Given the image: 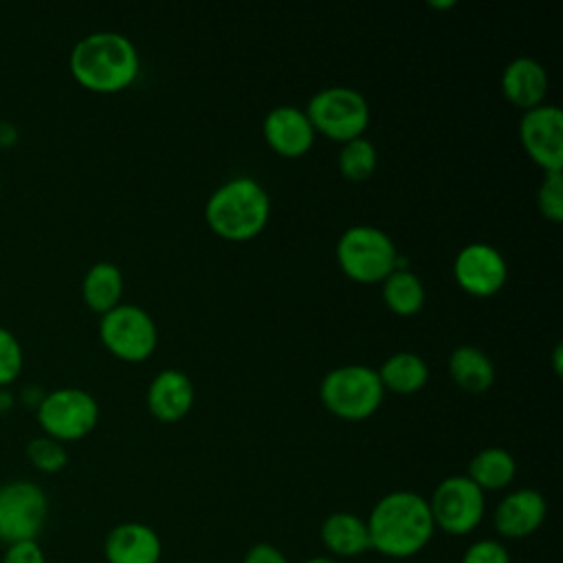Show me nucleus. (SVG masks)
I'll use <instances>...</instances> for the list:
<instances>
[{"label": "nucleus", "instance_id": "nucleus-20", "mask_svg": "<svg viewBox=\"0 0 563 563\" xmlns=\"http://www.w3.org/2000/svg\"><path fill=\"white\" fill-rule=\"evenodd\" d=\"M385 391L409 396L420 391L429 380V365L416 352H394L376 369Z\"/></svg>", "mask_w": 563, "mask_h": 563}, {"label": "nucleus", "instance_id": "nucleus-10", "mask_svg": "<svg viewBox=\"0 0 563 563\" xmlns=\"http://www.w3.org/2000/svg\"><path fill=\"white\" fill-rule=\"evenodd\" d=\"M427 501L433 526L453 537L473 532L486 512L484 490H479L466 475L444 477Z\"/></svg>", "mask_w": 563, "mask_h": 563}, {"label": "nucleus", "instance_id": "nucleus-9", "mask_svg": "<svg viewBox=\"0 0 563 563\" xmlns=\"http://www.w3.org/2000/svg\"><path fill=\"white\" fill-rule=\"evenodd\" d=\"M48 519V497L31 479H11L0 486V543L35 541Z\"/></svg>", "mask_w": 563, "mask_h": 563}, {"label": "nucleus", "instance_id": "nucleus-7", "mask_svg": "<svg viewBox=\"0 0 563 563\" xmlns=\"http://www.w3.org/2000/svg\"><path fill=\"white\" fill-rule=\"evenodd\" d=\"M99 339L106 350L128 363L150 358L158 345V328L152 314L136 303H119L99 319Z\"/></svg>", "mask_w": 563, "mask_h": 563}, {"label": "nucleus", "instance_id": "nucleus-29", "mask_svg": "<svg viewBox=\"0 0 563 563\" xmlns=\"http://www.w3.org/2000/svg\"><path fill=\"white\" fill-rule=\"evenodd\" d=\"M0 563H46L44 550L35 541H18L11 545H4V554Z\"/></svg>", "mask_w": 563, "mask_h": 563}, {"label": "nucleus", "instance_id": "nucleus-18", "mask_svg": "<svg viewBox=\"0 0 563 563\" xmlns=\"http://www.w3.org/2000/svg\"><path fill=\"white\" fill-rule=\"evenodd\" d=\"M321 541H323L325 550L332 554V559L334 556L352 559V556H361L367 550H372L365 519H361L354 512H345V510L332 512L323 519Z\"/></svg>", "mask_w": 563, "mask_h": 563}, {"label": "nucleus", "instance_id": "nucleus-2", "mask_svg": "<svg viewBox=\"0 0 563 563\" xmlns=\"http://www.w3.org/2000/svg\"><path fill=\"white\" fill-rule=\"evenodd\" d=\"M75 81L92 92L112 95L134 84L141 57L132 40L117 31H95L84 35L68 57Z\"/></svg>", "mask_w": 563, "mask_h": 563}, {"label": "nucleus", "instance_id": "nucleus-15", "mask_svg": "<svg viewBox=\"0 0 563 563\" xmlns=\"http://www.w3.org/2000/svg\"><path fill=\"white\" fill-rule=\"evenodd\" d=\"M196 400V389L191 378L176 369L167 367L158 372L147 387V409L161 422L183 420Z\"/></svg>", "mask_w": 563, "mask_h": 563}, {"label": "nucleus", "instance_id": "nucleus-24", "mask_svg": "<svg viewBox=\"0 0 563 563\" xmlns=\"http://www.w3.org/2000/svg\"><path fill=\"white\" fill-rule=\"evenodd\" d=\"M376 165H378V154L369 139L356 136L352 141L341 143L339 172L345 180L363 183V180L372 178V174L376 172Z\"/></svg>", "mask_w": 563, "mask_h": 563}, {"label": "nucleus", "instance_id": "nucleus-14", "mask_svg": "<svg viewBox=\"0 0 563 563\" xmlns=\"http://www.w3.org/2000/svg\"><path fill=\"white\" fill-rule=\"evenodd\" d=\"M548 515V501L537 488H517L508 493L493 512V526L504 539H526L541 528Z\"/></svg>", "mask_w": 563, "mask_h": 563}, {"label": "nucleus", "instance_id": "nucleus-21", "mask_svg": "<svg viewBox=\"0 0 563 563\" xmlns=\"http://www.w3.org/2000/svg\"><path fill=\"white\" fill-rule=\"evenodd\" d=\"M81 297L86 306L99 314L112 310L123 297V273L112 262H95L81 279Z\"/></svg>", "mask_w": 563, "mask_h": 563}, {"label": "nucleus", "instance_id": "nucleus-5", "mask_svg": "<svg viewBox=\"0 0 563 563\" xmlns=\"http://www.w3.org/2000/svg\"><path fill=\"white\" fill-rule=\"evenodd\" d=\"M334 251L341 271L358 284L383 282L398 266V249L394 240L372 224L347 227Z\"/></svg>", "mask_w": 563, "mask_h": 563}, {"label": "nucleus", "instance_id": "nucleus-8", "mask_svg": "<svg viewBox=\"0 0 563 563\" xmlns=\"http://www.w3.org/2000/svg\"><path fill=\"white\" fill-rule=\"evenodd\" d=\"M35 416L44 435L64 444L86 438L97 427L99 405L95 396L81 387H59L42 396Z\"/></svg>", "mask_w": 563, "mask_h": 563}, {"label": "nucleus", "instance_id": "nucleus-13", "mask_svg": "<svg viewBox=\"0 0 563 563\" xmlns=\"http://www.w3.org/2000/svg\"><path fill=\"white\" fill-rule=\"evenodd\" d=\"M262 134L268 147L286 158L303 156L314 143V128L306 114L297 106H275L266 112L262 121Z\"/></svg>", "mask_w": 563, "mask_h": 563}, {"label": "nucleus", "instance_id": "nucleus-26", "mask_svg": "<svg viewBox=\"0 0 563 563\" xmlns=\"http://www.w3.org/2000/svg\"><path fill=\"white\" fill-rule=\"evenodd\" d=\"M537 207L545 220H563V172H543L537 189Z\"/></svg>", "mask_w": 563, "mask_h": 563}, {"label": "nucleus", "instance_id": "nucleus-30", "mask_svg": "<svg viewBox=\"0 0 563 563\" xmlns=\"http://www.w3.org/2000/svg\"><path fill=\"white\" fill-rule=\"evenodd\" d=\"M242 563H288V559L273 543H255L246 550Z\"/></svg>", "mask_w": 563, "mask_h": 563}, {"label": "nucleus", "instance_id": "nucleus-22", "mask_svg": "<svg viewBox=\"0 0 563 563\" xmlns=\"http://www.w3.org/2000/svg\"><path fill=\"white\" fill-rule=\"evenodd\" d=\"M517 475V462L510 451L501 446H486L477 451L471 462L466 477L479 490H501L506 488Z\"/></svg>", "mask_w": 563, "mask_h": 563}, {"label": "nucleus", "instance_id": "nucleus-27", "mask_svg": "<svg viewBox=\"0 0 563 563\" xmlns=\"http://www.w3.org/2000/svg\"><path fill=\"white\" fill-rule=\"evenodd\" d=\"M24 365V352L18 336L0 325V387L11 385Z\"/></svg>", "mask_w": 563, "mask_h": 563}, {"label": "nucleus", "instance_id": "nucleus-36", "mask_svg": "<svg viewBox=\"0 0 563 563\" xmlns=\"http://www.w3.org/2000/svg\"><path fill=\"white\" fill-rule=\"evenodd\" d=\"M0 189H2V185H0Z\"/></svg>", "mask_w": 563, "mask_h": 563}, {"label": "nucleus", "instance_id": "nucleus-19", "mask_svg": "<svg viewBox=\"0 0 563 563\" xmlns=\"http://www.w3.org/2000/svg\"><path fill=\"white\" fill-rule=\"evenodd\" d=\"M449 374L468 394H484L495 380V365L475 345H457L449 354Z\"/></svg>", "mask_w": 563, "mask_h": 563}, {"label": "nucleus", "instance_id": "nucleus-17", "mask_svg": "<svg viewBox=\"0 0 563 563\" xmlns=\"http://www.w3.org/2000/svg\"><path fill=\"white\" fill-rule=\"evenodd\" d=\"M548 70L541 62L528 55L510 59L501 73V92L504 97L521 108L523 112L537 108L545 101L548 95Z\"/></svg>", "mask_w": 563, "mask_h": 563}, {"label": "nucleus", "instance_id": "nucleus-33", "mask_svg": "<svg viewBox=\"0 0 563 563\" xmlns=\"http://www.w3.org/2000/svg\"><path fill=\"white\" fill-rule=\"evenodd\" d=\"M561 350H563L561 343H556V345H554V352H552V354H554V372H556V374H561V369H563V365H561V354H563V352H561Z\"/></svg>", "mask_w": 563, "mask_h": 563}, {"label": "nucleus", "instance_id": "nucleus-6", "mask_svg": "<svg viewBox=\"0 0 563 563\" xmlns=\"http://www.w3.org/2000/svg\"><path fill=\"white\" fill-rule=\"evenodd\" d=\"M306 114L314 132L339 143L363 136L369 125V103L350 86L321 88L310 97Z\"/></svg>", "mask_w": 563, "mask_h": 563}, {"label": "nucleus", "instance_id": "nucleus-23", "mask_svg": "<svg viewBox=\"0 0 563 563\" xmlns=\"http://www.w3.org/2000/svg\"><path fill=\"white\" fill-rule=\"evenodd\" d=\"M380 284L383 301L394 314L411 317L424 306V284L413 271L396 266Z\"/></svg>", "mask_w": 563, "mask_h": 563}, {"label": "nucleus", "instance_id": "nucleus-3", "mask_svg": "<svg viewBox=\"0 0 563 563\" xmlns=\"http://www.w3.org/2000/svg\"><path fill=\"white\" fill-rule=\"evenodd\" d=\"M271 218V198L251 176H235L222 183L205 205L209 229L231 242H244L260 235Z\"/></svg>", "mask_w": 563, "mask_h": 563}, {"label": "nucleus", "instance_id": "nucleus-34", "mask_svg": "<svg viewBox=\"0 0 563 563\" xmlns=\"http://www.w3.org/2000/svg\"><path fill=\"white\" fill-rule=\"evenodd\" d=\"M303 563H339V561L332 559V556H312V559H308Z\"/></svg>", "mask_w": 563, "mask_h": 563}, {"label": "nucleus", "instance_id": "nucleus-35", "mask_svg": "<svg viewBox=\"0 0 563 563\" xmlns=\"http://www.w3.org/2000/svg\"><path fill=\"white\" fill-rule=\"evenodd\" d=\"M431 7H435V9H446V7H455V2L453 0H446V2H429Z\"/></svg>", "mask_w": 563, "mask_h": 563}, {"label": "nucleus", "instance_id": "nucleus-25", "mask_svg": "<svg viewBox=\"0 0 563 563\" xmlns=\"http://www.w3.org/2000/svg\"><path fill=\"white\" fill-rule=\"evenodd\" d=\"M26 457L29 462L42 471V473H57L66 466L68 462V453L66 446L48 435H35L33 440H29L26 444Z\"/></svg>", "mask_w": 563, "mask_h": 563}, {"label": "nucleus", "instance_id": "nucleus-11", "mask_svg": "<svg viewBox=\"0 0 563 563\" xmlns=\"http://www.w3.org/2000/svg\"><path fill=\"white\" fill-rule=\"evenodd\" d=\"M519 141L543 172H563V112L559 106L541 103L526 110L519 121Z\"/></svg>", "mask_w": 563, "mask_h": 563}, {"label": "nucleus", "instance_id": "nucleus-31", "mask_svg": "<svg viewBox=\"0 0 563 563\" xmlns=\"http://www.w3.org/2000/svg\"><path fill=\"white\" fill-rule=\"evenodd\" d=\"M18 141V130L9 121H0V147H11Z\"/></svg>", "mask_w": 563, "mask_h": 563}, {"label": "nucleus", "instance_id": "nucleus-4", "mask_svg": "<svg viewBox=\"0 0 563 563\" xmlns=\"http://www.w3.org/2000/svg\"><path fill=\"white\" fill-rule=\"evenodd\" d=\"M385 389L374 367L363 363L330 369L319 387L323 407L343 420H365L383 402Z\"/></svg>", "mask_w": 563, "mask_h": 563}, {"label": "nucleus", "instance_id": "nucleus-1", "mask_svg": "<svg viewBox=\"0 0 563 563\" xmlns=\"http://www.w3.org/2000/svg\"><path fill=\"white\" fill-rule=\"evenodd\" d=\"M372 550L389 559L418 554L433 537L429 501L416 490H394L383 495L365 519Z\"/></svg>", "mask_w": 563, "mask_h": 563}, {"label": "nucleus", "instance_id": "nucleus-28", "mask_svg": "<svg viewBox=\"0 0 563 563\" xmlns=\"http://www.w3.org/2000/svg\"><path fill=\"white\" fill-rule=\"evenodd\" d=\"M460 563H510V554L501 541L479 539L464 550Z\"/></svg>", "mask_w": 563, "mask_h": 563}, {"label": "nucleus", "instance_id": "nucleus-16", "mask_svg": "<svg viewBox=\"0 0 563 563\" xmlns=\"http://www.w3.org/2000/svg\"><path fill=\"white\" fill-rule=\"evenodd\" d=\"M103 554L108 563H158L163 543L154 528L141 521H123L108 532Z\"/></svg>", "mask_w": 563, "mask_h": 563}, {"label": "nucleus", "instance_id": "nucleus-32", "mask_svg": "<svg viewBox=\"0 0 563 563\" xmlns=\"http://www.w3.org/2000/svg\"><path fill=\"white\" fill-rule=\"evenodd\" d=\"M11 407H13V396L9 394V389L0 387V413L7 411V409H11Z\"/></svg>", "mask_w": 563, "mask_h": 563}, {"label": "nucleus", "instance_id": "nucleus-12", "mask_svg": "<svg viewBox=\"0 0 563 563\" xmlns=\"http://www.w3.org/2000/svg\"><path fill=\"white\" fill-rule=\"evenodd\" d=\"M453 277L464 292L473 297H490L504 288L508 264L493 244L471 242L457 251L453 260Z\"/></svg>", "mask_w": 563, "mask_h": 563}]
</instances>
